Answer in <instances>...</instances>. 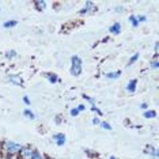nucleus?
<instances>
[{
	"instance_id": "obj_22",
	"label": "nucleus",
	"mask_w": 159,
	"mask_h": 159,
	"mask_svg": "<svg viewBox=\"0 0 159 159\" xmlns=\"http://www.w3.org/2000/svg\"><path fill=\"white\" fill-rule=\"evenodd\" d=\"M137 18V22H146L147 20V18L144 16V15H139V16H136Z\"/></svg>"
},
{
	"instance_id": "obj_24",
	"label": "nucleus",
	"mask_w": 159,
	"mask_h": 159,
	"mask_svg": "<svg viewBox=\"0 0 159 159\" xmlns=\"http://www.w3.org/2000/svg\"><path fill=\"white\" fill-rule=\"evenodd\" d=\"M91 110H93V111H97V113H98V114H102V111H101V110L98 109V107H97V106H95V105H93Z\"/></svg>"
},
{
	"instance_id": "obj_14",
	"label": "nucleus",
	"mask_w": 159,
	"mask_h": 159,
	"mask_svg": "<svg viewBox=\"0 0 159 159\" xmlns=\"http://www.w3.org/2000/svg\"><path fill=\"white\" fill-rule=\"evenodd\" d=\"M144 117H146V118H155V117H157V111H155V110L144 111Z\"/></svg>"
},
{
	"instance_id": "obj_7",
	"label": "nucleus",
	"mask_w": 159,
	"mask_h": 159,
	"mask_svg": "<svg viewBox=\"0 0 159 159\" xmlns=\"http://www.w3.org/2000/svg\"><path fill=\"white\" fill-rule=\"evenodd\" d=\"M109 31L111 34H118L121 31V23H118V22H116V23H113L110 26V29H109Z\"/></svg>"
},
{
	"instance_id": "obj_8",
	"label": "nucleus",
	"mask_w": 159,
	"mask_h": 159,
	"mask_svg": "<svg viewBox=\"0 0 159 159\" xmlns=\"http://www.w3.org/2000/svg\"><path fill=\"white\" fill-rule=\"evenodd\" d=\"M136 86H137V80L136 79H132V80L126 84V90H128V93H135L136 91Z\"/></svg>"
},
{
	"instance_id": "obj_2",
	"label": "nucleus",
	"mask_w": 159,
	"mask_h": 159,
	"mask_svg": "<svg viewBox=\"0 0 159 159\" xmlns=\"http://www.w3.org/2000/svg\"><path fill=\"white\" fill-rule=\"evenodd\" d=\"M71 75L72 76H79L82 74V60L79 56H72L71 57Z\"/></svg>"
},
{
	"instance_id": "obj_28",
	"label": "nucleus",
	"mask_w": 159,
	"mask_h": 159,
	"mask_svg": "<svg viewBox=\"0 0 159 159\" xmlns=\"http://www.w3.org/2000/svg\"><path fill=\"white\" fill-rule=\"evenodd\" d=\"M23 102L26 103V105H30V99H29L27 97H25V98H23Z\"/></svg>"
},
{
	"instance_id": "obj_10",
	"label": "nucleus",
	"mask_w": 159,
	"mask_h": 159,
	"mask_svg": "<svg viewBox=\"0 0 159 159\" xmlns=\"http://www.w3.org/2000/svg\"><path fill=\"white\" fill-rule=\"evenodd\" d=\"M146 152H147V154L154 155L155 158H158V155H159V152H158L157 148H154V147H151V146H147V147H146Z\"/></svg>"
},
{
	"instance_id": "obj_30",
	"label": "nucleus",
	"mask_w": 159,
	"mask_h": 159,
	"mask_svg": "<svg viewBox=\"0 0 159 159\" xmlns=\"http://www.w3.org/2000/svg\"><path fill=\"white\" fill-rule=\"evenodd\" d=\"M44 159H52V158H49V157H44Z\"/></svg>"
},
{
	"instance_id": "obj_11",
	"label": "nucleus",
	"mask_w": 159,
	"mask_h": 159,
	"mask_svg": "<svg viewBox=\"0 0 159 159\" xmlns=\"http://www.w3.org/2000/svg\"><path fill=\"white\" fill-rule=\"evenodd\" d=\"M45 78L48 79L50 83H57L59 82V78H57L56 74H45Z\"/></svg>"
},
{
	"instance_id": "obj_17",
	"label": "nucleus",
	"mask_w": 159,
	"mask_h": 159,
	"mask_svg": "<svg viewBox=\"0 0 159 159\" xmlns=\"http://www.w3.org/2000/svg\"><path fill=\"white\" fill-rule=\"evenodd\" d=\"M137 59H139V53H135V55H133V56L131 57V59H129V61H128V66H132V64L135 63V61H136Z\"/></svg>"
},
{
	"instance_id": "obj_15",
	"label": "nucleus",
	"mask_w": 159,
	"mask_h": 159,
	"mask_svg": "<svg viewBox=\"0 0 159 159\" xmlns=\"http://www.w3.org/2000/svg\"><path fill=\"white\" fill-rule=\"evenodd\" d=\"M23 114L26 116L27 118H30V120H34V118H35L34 113H33V111H31L30 109H25V110H23Z\"/></svg>"
},
{
	"instance_id": "obj_27",
	"label": "nucleus",
	"mask_w": 159,
	"mask_h": 159,
	"mask_svg": "<svg viewBox=\"0 0 159 159\" xmlns=\"http://www.w3.org/2000/svg\"><path fill=\"white\" fill-rule=\"evenodd\" d=\"M158 66H159V63L157 60H154L152 63H151V67H152V68H158Z\"/></svg>"
},
{
	"instance_id": "obj_16",
	"label": "nucleus",
	"mask_w": 159,
	"mask_h": 159,
	"mask_svg": "<svg viewBox=\"0 0 159 159\" xmlns=\"http://www.w3.org/2000/svg\"><path fill=\"white\" fill-rule=\"evenodd\" d=\"M129 23H131L133 27H137V26H139V22H137V18H136L135 15H131V16H129Z\"/></svg>"
},
{
	"instance_id": "obj_21",
	"label": "nucleus",
	"mask_w": 159,
	"mask_h": 159,
	"mask_svg": "<svg viewBox=\"0 0 159 159\" xmlns=\"http://www.w3.org/2000/svg\"><path fill=\"white\" fill-rule=\"evenodd\" d=\"M70 114L72 116V117H76V116L79 114V110L75 107V109H71V111H70Z\"/></svg>"
},
{
	"instance_id": "obj_3",
	"label": "nucleus",
	"mask_w": 159,
	"mask_h": 159,
	"mask_svg": "<svg viewBox=\"0 0 159 159\" xmlns=\"http://www.w3.org/2000/svg\"><path fill=\"white\" fill-rule=\"evenodd\" d=\"M33 152H34V150L31 147H22L20 151H19V155H20L22 159H30Z\"/></svg>"
},
{
	"instance_id": "obj_29",
	"label": "nucleus",
	"mask_w": 159,
	"mask_h": 159,
	"mask_svg": "<svg viewBox=\"0 0 159 159\" xmlns=\"http://www.w3.org/2000/svg\"><path fill=\"white\" fill-rule=\"evenodd\" d=\"M140 107H142V109H147L148 105H147V103H142V105H140Z\"/></svg>"
},
{
	"instance_id": "obj_9",
	"label": "nucleus",
	"mask_w": 159,
	"mask_h": 159,
	"mask_svg": "<svg viewBox=\"0 0 159 159\" xmlns=\"http://www.w3.org/2000/svg\"><path fill=\"white\" fill-rule=\"evenodd\" d=\"M34 6H35V8L38 10V11H44V10L46 8V2H44V0H38V2H35L34 3Z\"/></svg>"
},
{
	"instance_id": "obj_31",
	"label": "nucleus",
	"mask_w": 159,
	"mask_h": 159,
	"mask_svg": "<svg viewBox=\"0 0 159 159\" xmlns=\"http://www.w3.org/2000/svg\"><path fill=\"white\" fill-rule=\"evenodd\" d=\"M109 159H117V158H114V157H110Z\"/></svg>"
},
{
	"instance_id": "obj_20",
	"label": "nucleus",
	"mask_w": 159,
	"mask_h": 159,
	"mask_svg": "<svg viewBox=\"0 0 159 159\" xmlns=\"http://www.w3.org/2000/svg\"><path fill=\"white\" fill-rule=\"evenodd\" d=\"M7 57H8V59H14V57H16V52L15 50H10V52L7 53Z\"/></svg>"
},
{
	"instance_id": "obj_4",
	"label": "nucleus",
	"mask_w": 159,
	"mask_h": 159,
	"mask_svg": "<svg viewBox=\"0 0 159 159\" xmlns=\"http://www.w3.org/2000/svg\"><path fill=\"white\" fill-rule=\"evenodd\" d=\"M94 11H97V7H94V4H93L91 2H87V3H86V7H84V8H82L80 11H79V14H80V15H83V14L94 12Z\"/></svg>"
},
{
	"instance_id": "obj_12",
	"label": "nucleus",
	"mask_w": 159,
	"mask_h": 159,
	"mask_svg": "<svg viewBox=\"0 0 159 159\" xmlns=\"http://www.w3.org/2000/svg\"><path fill=\"white\" fill-rule=\"evenodd\" d=\"M120 75H121V71L109 72V74H106V78L107 79H117V78H120Z\"/></svg>"
},
{
	"instance_id": "obj_26",
	"label": "nucleus",
	"mask_w": 159,
	"mask_h": 159,
	"mask_svg": "<svg viewBox=\"0 0 159 159\" xmlns=\"http://www.w3.org/2000/svg\"><path fill=\"white\" fill-rule=\"evenodd\" d=\"M76 109L79 110V113H80V111H83V110H86V105H79V106L76 107Z\"/></svg>"
},
{
	"instance_id": "obj_23",
	"label": "nucleus",
	"mask_w": 159,
	"mask_h": 159,
	"mask_svg": "<svg viewBox=\"0 0 159 159\" xmlns=\"http://www.w3.org/2000/svg\"><path fill=\"white\" fill-rule=\"evenodd\" d=\"M83 98H84L86 101H89V102H90V103L95 105V103H94V99H93V98H90V97H89V95H83Z\"/></svg>"
},
{
	"instance_id": "obj_1",
	"label": "nucleus",
	"mask_w": 159,
	"mask_h": 159,
	"mask_svg": "<svg viewBox=\"0 0 159 159\" xmlns=\"http://www.w3.org/2000/svg\"><path fill=\"white\" fill-rule=\"evenodd\" d=\"M20 148H22V146H20V144H18V143H15V142L6 140V142L3 143V151L6 152L7 157H12V155H15V154H19Z\"/></svg>"
},
{
	"instance_id": "obj_5",
	"label": "nucleus",
	"mask_w": 159,
	"mask_h": 159,
	"mask_svg": "<svg viewBox=\"0 0 159 159\" xmlns=\"http://www.w3.org/2000/svg\"><path fill=\"white\" fill-rule=\"evenodd\" d=\"M53 140L56 142L57 146H64L66 144V135H63V133H56V135H53Z\"/></svg>"
},
{
	"instance_id": "obj_13",
	"label": "nucleus",
	"mask_w": 159,
	"mask_h": 159,
	"mask_svg": "<svg viewBox=\"0 0 159 159\" xmlns=\"http://www.w3.org/2000/svg\"><path fill=\"white\" fill-rule=\"evenodd\" d=\"M16 25H18V20H7V22L3 23V27L10 29V27H15Z\"/></svg>"
},
{
	"instance_id": "obj_25",
	"label": "nucleus",
	"mask_w": 159,
	"mask_h": 159,
	"mask_svg": "<svg viewBox=\"0 0 159 159\" xmlns=\"http://www.w3.org/2000/svg\"><path fill=\"white\" fill-rule=\"evenodd\" d=\"M93 124H94V125H99V124H101V120H99L98 117L93 118Z\"/></svg>"
},
{
	"instance_id": "obj_18",
	"label": "nucleus",
	"mask_w": 159,
	"mask_h": 159,
	"mask_svg": "<svg viewBox=\"0 0 159 159\" xmlns=\"http://www.w3.org/2000/svg\"><path fill=\"white\" fill-rule=\"evenodd\" d=\"M30 159H44V155H41V154L38 152V151H34Z\"/></svg>"
},
{
	"instance_id": "obj_19",
	"label": "nucleus",
	"mask_w": 159,
	"mask_h": 159,
	"mask_svg": "<svg viewBox=\"0 0 159 159\" xmlns=\"http://www.w3.org/2000/svg\"><path fill=\"white\" fill-rule=\"evenodd\" d=\"M99 125L102 126L103 129H106V131H111V125L109 124V122H101Z\"/></svg>"
},
{
	"instance_id": "obj_6",
	"label": "nucleus",
	"mask_w": 159,
	"mask_h": 159,
	"mask_svg": "<svg viewBox=\"0 0 159 159\" xmlns=\"http://www.w3.org/2000/svg\"><path fill=\"white\" fill-rule=\"evenodd\" d=\"M8 80L11 83H14V84H16V86H23V80L19 75H10Z\"/></svg>"
}]
</instances>
